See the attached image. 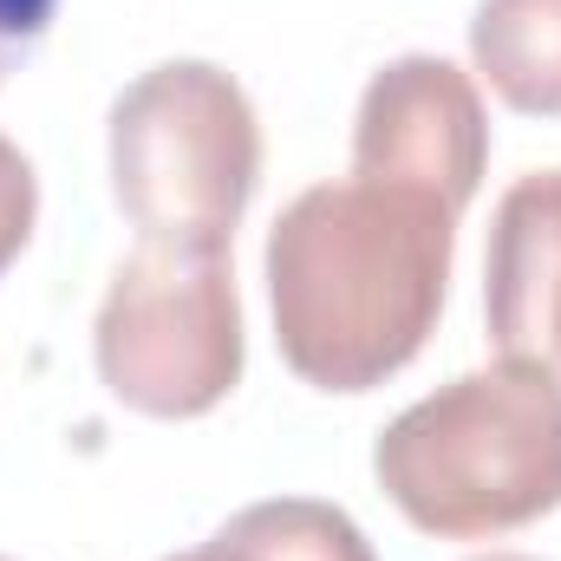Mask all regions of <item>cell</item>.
Listing matches in <instances>:
<instances>
[{
	"mask_svg": "<svg viewBox=\"0 0 561 561\" xmlns=\"http://www.w3.org/2000/svg\"><path fill=\"white\" fill-rule=\"evenodd\" d=\"M457 216L399 183H313L268 229L275 346L313 392H373L424 353Z\"/></svg>",
	"mask_w": 561,
	"mask_h": 561,
	"instance_id": "cell-1",
	"label": "cell"
},
{
	"mask_svg": "<svg viewBox=\"0 0 561 561\" xmlns=\"http://www.w3.org/2000/svg\"><path fill=\"white\" fill-rule=\"evenodd\" d=\"M392 510L437 542H490L561 510V373L503 359L437 386L379 431Z\"/></svg>",
	"mask_w": 561,
	"mask_h": 561,
	"instance_id": "cell-2",
	"label": "cell"
},
{
	"mask_svg": "<svg viewBox=\"0 0 561 561\" xmlns=\"http://www.w3.org/2000/svg\"><path fill=\"white\" fill-rule=\"evenodd\" d=\"M262 183L249 92L209 59H163L112 105V196L144 242L229 255Z\"/></svg>",
	"mask_w": 561,
	"mask_h": 561,
	"instance_id": "cell-3",
	"label": "cell"
},
{
	"mask_svg": "<svg viewBox=\"0 0 561 561\" xmlns=\"http://www.w3.org/2000/svg\"><path fill=\"white\" fill-rule=\"evenodd\" d=\"M99 379L144 419H203L242 379V300L216 249L138 242L99 300Z\"/></svg>",
	"mask_w": 561,
	"mask_h": 561,
	"instance_id": "cell-4",
	"label": "cell"
},
{
	"mask_svg": "<svg viewBox=\"0 0 561 561\" xmlns=\"http://www.w3.org/2000/svg\"><path fill=\"white\" fill-rule=\"evenodd\" d=\"M490 163V118L477 79L437 53H405L373 72L353 118V176L437 196L450 216L477 196Z\"/></svg>",
	"mask_w": 561,
	"mask_h": 561,
	"instance_id": "cell-5",
	"label": "cell"
},
{
	"mask_svg": "<svg viewBox=\"0 0 561 561\" xmlns=\"http://www.w3.org/2000/svg\"><path fill=\"white\" fill-rule=\"evenodd\" d=\"M483 313L503 359L561 373V170H529L503 190L483 262Z\"/></svg>",
	"mask_w": 561,
	"mask_h": 561,
	"instance_id": "cell-6",
	"label": "cell"
},
{
	"mask_svg": "<svg viewBox=\"0 0 561 561\" xmlns=\"http://www.w3.org/2000/svg\"><path fill=\"white\" fill-rule=\"evenodd\" d=\"M470 59L490 92L523 118H561V0H483Z\"/></svg>",
	"mask_w": 561,
	"mask_h": 561,
	"instance_id": "cell-7",
	"label": "cell"
},
{
	"mask_svg": "<svg viewBox=\"0 0 561 561\" xmlns=\"http://www.w3.org/2000/svg\"><path fill=\"white\" fill-rule=\"evenodd\" d=\"M216 542L242 561H379L346 510L313 503V496L249 503L242 516L216 529Z\"/></svg>",
	"mask_w": 561,
	"mask_h": 561,
	"instance_id": "cell-8",
	"label": "cell"
},
{
	"mask_svg": "<svg viewBox=\"0 0 561 561\" xmlns=\"http://www.w3.org/2000/svg\"><path fill=\"white\" fill-rule=\"evenodd\" d=\"M33 216H39V176L20 157V144L0 138V275L20 262V249L33 242Z\"/></svg>",
	"mask_w": 561,
	"mask_h": 561,
	"instance_id": "cell-9",
	"label": "cell"
},
{
	"mask_svg": "<svg viewBox=\"0 0 561 561\" xmlns=\"http://www.w3.org/2000/svg\"><path fill=\"white\" fill-rule=\"evenodd\" d=\"M59 0H0V85L33 59V46L46 39Z\"/></svg>",
	"mask_w": 561,
	"mask_h": 561,
	"instance_id": "cell-10",
	"label": "cell"
},
{
	"mask_svg": "<svg viewBox=\"0 0 561 561\" xmlns=\"http://www.w3.org/2000/svg\"><path fill=\"white\" fill-rule=\"evenodd\" d=\"M170 561H242V556H229V549H222V542H216V536H209V542H203V549H190V556H170Z\"/></svg>",
	"mask_w": 561,
	"mask_h": 561,
	"instance_id": "cell-11",
	"label": "cell"
},
{
	"mask_svg": "<svg viewBox=\"0 0 561 561\" xmlns=\"http://www.w3.org/2000/svg\"><path fill=\"white\" fill-rule=\"evenodd\" d=\"M477 561H529V556H477Z\"/></svg>",
	"mask_w": 561,
	"mask_h": 561,
	"instance_id": "cell-12",
	"label": "cell"
},
{
	"mask_svg": "<svg viewBox=\"0 0 561 561\" xmlns=\"http://www.w3.org/2000/svg\"><path fill=\"white\" fill-rule=\"evenodd\" d=\"M0 561H7V556H0Z\"/></svg>",
	"mask_w": 561,
	"mask_h": 561,
	"instance_id": "cell-13",
	"label": "cell"
}]
</instances>
